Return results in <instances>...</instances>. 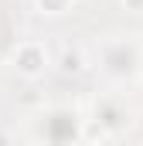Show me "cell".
I'll return each instance as SVG.
<instances>
[{"mask_svg": "<svg viewBox=\"0 0 143 146\" xmlns=\"http://www.w3.org/2000/svg\"><path fill=\"white\" fill-rule=\"evenodd\" d=\"M126 10H133V14H143V0H119Z\"/></svg>", "mask_w": 143, "mask_h": 146, "instance_id": "cell-4", "label": "cell"}, {"mask_svg": "<svg viewBox=\"0 0 143 146\" xmlns=\"http://www.w3.org/2000/svg\"><path fill=\"white\" fill-rule=\"evenodd\" d=\"M55 65H58L61 75H82L89 61H85V51H82V48H61V54H58Z\"/></svg>", "mask_w": 143, "mask_h": 146, "instance_id": "cell-2", "label": "cell"}, {"mask_svg": "<svg viewBox=\"0 0 143 146\" xmlns=\"http://www.w3.org/2000/svg\"><path fill=\"white\" fill-rule=\"evenodd\" d=\"M48 65H51L48 44H41V41H34V37L17 41V44H14V51H10V68L21 75L24 82H37L41 75L48 72Z\"/></svg>", "mask_w": 143, "mask_h": 146, "instance_id": "cell-1", "label": "cell"}, {"mask_svg": "<svg viewBox=\"0 0 143 146\" xmlns=\"http://www.w3.org/2000/svg\"><path fill=\"white\" fill-rule=\"evenodd\" d=\"M75 146H102V139H78Z\"/></svg>", "mask_w": 143, "mask_h": 146, "instance_id": "cell-5", "label": "cell"}, {"mask_svg": "<svg viewBox=\"0 0 143 146\" xmlns=\"http://www.w3.org/2000/svg\"><path fill=\"white\" fill-rule=\"evenodd\" d=\"M34 3L44 17H61V14H68L75 7V0H34Z\"/></svg>", "mask_w": 143, "mask_h": 146, "instance_id": "cell-3", "label": "cell"}]
</instances>
